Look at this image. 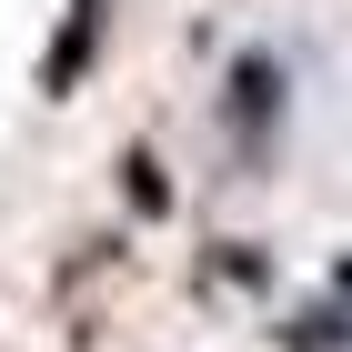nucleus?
Returning <instances> with one entry per match:
<instances>
[{
  "label": "nucleus",
  "instance_id": "obj_1",
  "mask_svg": "<svg viewBox=\"0 0 352 352\" xmlns=\"http://www.w3.org/2000/svg\"><path fill=\"white\" fill-rule=\"evenodd\" d=\"M101 10H111V0H71V21H60L51 60H41V91H51V101H71V91H81L91 51H101Z\"/></svg>",
  "mask_w": 352,
  "mask_h": 352
},
{
  "label": "nucleus",
  "instance_id": "obj_2",
  "mask_svg": "<svg viewBox=\"0 0 352 352\" xmlns=\"http://www.w3.org/2000/svg\"><path fill=\"white\" fill-rule=\"evenodd\" d=\"M131 201H141V212H162V201H171V191H162V162H151V151H131Z\"/></svg>",
  "mask_w": 352,
  "mask_h": 352
}]
</instances>
